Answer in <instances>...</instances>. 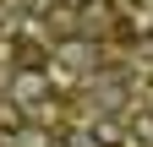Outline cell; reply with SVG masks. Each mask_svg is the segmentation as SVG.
<instances>
[{
    "label": "cell",
    "instance_id": "1",
    "mask_svg": "<svg viewBox=\"0 0 153 147\" xmlns=\"http://www.w3.org/2000/svg\"><path fill=\"white\" fill-rule=\"evenodd\" d=\"M11 104H49V76L44 65H16V82H11Z\"/></svg>",
    "mask_w": 153,
    "mask_h": 147
},
{
    "label": "cell",
    "instance_id": "2",
    "mask_svg": "<svg viewBox=\"0 0 153 147\" xmlns=\"http://www.w3.org/2000/svg\"><path fill=\"white\" fill-rule=\"evenodd\" d=\"M11 54H16V65H49V49L38 38H11Z\"/></svg>",
    "mask_w": 153,
    "mask_h": 147
},
{
    "label": "cell",
    "instance_id": "3",
    "mask_svg": "<svg viewBox=\"0 0 153 147\" xmlns=\"http://www.w3.org/2000/svg\"><path fill=\"white\" fill-rule=\"evenodd\" d=\"M22 125H27V115H22V109H11V98H6V104H0V142H11Z\"/></svg>",
    "mask_w": 153,
    "mask_h": 147
},
{
    "label": "cell",
    "instance_id": "4",
    "mask_svg": "<svg viewBox=\"0 0 153 147\" xmlns=\"http://www.w3.org/2000/svg\"><path fill=\"white\" fill-rule=\"evenodd\" d=\"M11 142H16V147H49V136L38 131V125H22V131H16Z\"/></svg>",
    "mask_w": 153,
    "mask_h": 147
},
{
    "label": "cell",
    "instance_id": "5",
    "mask_svg": "<svg viewBox=\"0 0 153 147\" xmlns=\"http://www.w3.org/2000/svg\"><path fill=\"white\" fill-rule=\"evenodd\" d=\"M131 136H137V142H148V147H153V115H137V120H131Z\"/></svg>",
    "mask_w": 153,
    "mask_h": 147
},
{
    "label": "cell",
    "instance_id": "6",
    "mask_svg": "<svg viewBox=\"0 0 153 147\" xmlns=\"http://www.w3.org/2000/svg\"><path fill=\"white\" fill-rule=\"evenodd\" d=\"M104 147H131V142H104Z\"/></svg>",
    "mask_w": 153,
    "mask_h": 147
},
{
    "label": "cell",
    "instance_id": "7",
    "mask_svg": "<svg viewBox=\"0 0 153 147\" xmlns=\"http://www.w3.org/2000/svg\"><path fill=\"white\" fill-rule=\"evenodd\" d=\"M0 104H6V87H0Z\"/></svg>",
    "mask_w": 153,
    "mask_h": 147
}]
</instances>
